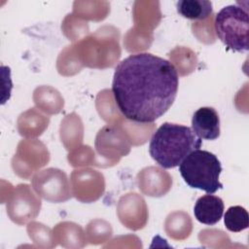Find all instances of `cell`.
I'll list each match as a JSON object with an SVG mask.
<instances>
[{
    "label": "cell",
    "instance_id": "cell-1",
    "mask_svg": "<svg viewBox=\"0 0 249 249\" xmlns=\"http://www.w3.org/2000/svg\"><path fill=\"white\" fill-rule=\"evenodd\" d=\"M179 86L175 66L158 55L139 53L123 59L116 67L112 93L126 119L153 123L173 104Z\"/></svg>",
    "mask_w": 249,
    "mask_h": 249
},
{
    "label": "cell",
    "instance_id": "cell-2",
    "mask_svg": "<svg viewBox=\"0 0 249 249\" xmlns=\"http://www.w3.org/2000/svg\"><path fill=\"white\" fill-rule=\"evenodd\" d=\"M202 140L191 127L172 124H162L153 134L149 153L152 159L163 168L178 166L193 151L201 147Z\"/></svg>",
    "mask_w": 249,
    "mask_h": 249
},
{
    "label": "cell",
    "instance_id": "cell-3",
    "mask_svg": "<svg viewBox=\"0 0 249 249\" xmlns=\"http://www.w3.org/2000/svg\"><path fill=\"white\" fill-rule=\"evenodd\" d=\"M179 172L185 183L193 189L214 194L223 189L219 177L222 165L218 158L205 150L191 152L179 164Z\"/></svg>",
    "mask_w": 249,
    "mask_h": 249
},
{
    "label": "cell",
    "instance_id": "cell-4",
    "mask_svg": "<svg viewBox=\"0 0 249 249\" xmlns=\"http://www.w3.org/2000/svg\"><path fill=\"white\" fill-rule=\"evenodd\" d=\"M217 37L234 52H247L249 20L246 8L229 5L221 9L214 18Z\"/></svg>",
    "mask_w": 249,
    "mask_h": 249
},
{
    "label": "cell",
    "instance_id": "cell-5",
    "mask_svg": "<svg viewBox=\"0 0 249 249\" xmlns=\"http://www.w3.org/2000/svg\"><path fill=\"white\" fill-rule=\"evenodd\" d=\"M32 186L38 196L52 202H61L71 197L66 174L57 168L44 169L32 178Z\"/></svg>",
    "mask_w": 249,
    "mask_h": 249
},
{
    "label": "cell",
    "instance_id": "cell-6",
    "mask_svg": "<svg viewBox=\"0 0 249 249\" xmlns=\"http://www.w3.org/2000/svg\"><path fill=\"white\" fill-rule=\"evenodd\" d=\"M73 194L81 201L96 200L104 191L102 174L91 169L74 170L71 176Z\"/></svg>",
    "mask_w": 249,
    "mask_h": 249
},
{
    "label": "cell",
    "instance_id": "cell-7",
    "mask_svg": "<svg viewBox=\"0 0 249 249\" xmlns=\"http://www.w3.org/2000/svg\"><path fill=\"white\" fill-rule=\"evenodd\" d=\"M118 215L127 228L138 230L144 227L147 220V207L144 199L135 193L121 197L118 204Z\"/></svg>",
    "mask_w": 249,
    "mask_h": 249
},
{
    "label": "cell",
    "instance_id": "cell-8",
    "mask_svg": "<svg viewBox=\"0 0 249 249\" xmlns=\"http://www.w3.org/2000/svg\"><path fill=\"white\" fill-rule=\"evenodd\" d=\"M17 192L18 194L11 202V205H9L8 210L11 219L21 224L37 216L40 211L41 201L30 191L27 185L18 186Z\"/></svg>",
    "mask_w": 249,
    "mask_h": 249
},
{
    "label": "cell",
    "instance_id": "cell-9",
    "mask_svg": "<svg viewBox=\"0 0 249 249\" xmlns=\"http://www.w3.org/2000/svg\"><path fill=\"white\" fill-rule=\"evenodd\" d=\"M139 189L147 196H161L171 187V178L167 172L160 167H147L137 175Z\"/></svg>",
    "mask_w": 249,
    "mask_h": 249
},
{
    "label": "cell",
    "instance_id": "cell-10",
    "mask_svg": "<svg viewBox=\"0 0 249 249\" xmlns=\"http://www.w3.org/2000/svg\"><path fill=\"white\" fill-rule=\"evenodd\" d=\"M192 130L201 140H215L220 136V118L212 107H200L192 118Z\"/></svg>",
    "mask_w": 249,
    "mask_h": 249
},
{
    "label": "cell",
    "instance_id": "cell-11",
    "mask_svg": "<svg viewBox=\"0 0 249 249\" xmlns=\"http://www.w3.org/2000/svg\"><path fill=\"white\" fill-rule=\"evenodd\" d=\"M224 213V202L221 197L208 194L197 198L194 206L196 219L204 225L217 224Z\"/></svg>",
    "mask_w": 249,
    "mask_h": 249
},
{
    "label": "cell",
    "instance_id": "cell-12",
    "mask_svg": "<svg viewBox=\"0 0 249 249\" xmlns=\"http://www.w3.org/2000/svg\"><path fill=\"white\" fill-rule=\"evenodd\" d=\"M95 146L98 154L107 158H111L110 154L113 151H117V153H120L121 156H125L130 150V145L127 143L124 135L122 133L117 138V140H115L114 142L112 141L111 126H104L102 129L99 130L96 136Z\"/></svg>",
    "mask_w": 249,
    "mask_h": 249
},
{
    "label": "cell",
    "instance_id": "cell-13",
    "mask_svg": "<svg viewBox=\"0 0 249 249\" xmlns=\"http://www.w3.org/2000/svg\"><path fill=\"white\" fill-rule=\"evenodd\" d=\"M177 12L189 19H205L212 14V3L207 0H180L176 4Z\"/></svg>",
    "mask_w": 249,
    "mask_h": 249
},
{
    "label": "cell",
    "instance_id": "cell-14",
    "mask_svg": "<svg viewBox=\"0 0 249 249\" xmlns=\"http://www.w3.org/2000/svg\"><path fill=\"white\" fill-rule=\"evenodd\" d=\"M224 223L226 228L232 232L244 231L249 226V216L247 210L239 205L231 206L225 213Z\"/></svg>",
    "mask_w": 249,
    "mask_h": 249
}]
</instances>
